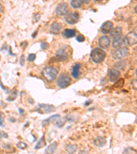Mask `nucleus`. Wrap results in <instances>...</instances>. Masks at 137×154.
I'll return each instance as SVG.
<instances>
[{"label":"nucleus","mask_w":137,"mask_h":154,"mask_svg":"<svg viewBox=\"0 0 137 154\" xmlns=\"http://www.w3.org/2000/svg\"><path fill=\"white\" fill-rule=\"evenodd\" d=\"M42 76L48 82L54 81L56 78L57 74H58V70L54 67V66H49L45 67L41 72Z\"/></svg>","instance_id":"obj_1"},{"label":"nucleus","mask_w":137,"mask_h":154,"mask_svg":"<svg viewBox=\"0 0 137 154\" xmlns=\"http://www.w3.org/2000/svg\"><path fill=\"white\" fill-rule=\"evenodd\" d=\"M90 56L93 63L100 64L105 60L106 54L100 48H95L91 51Z\"/></svg>","instance_id":"obj_2"},{"label":"nucleus","mask_w":137,"mask_h":154,"mask_svg":"<svg viewBox=\"0 0 137 154\" xmlns=\"http://www.w3.org/2000/svg\"><path fill=\"white\" fill-rule=\"evenodd\" d=\"M71 83V78L68 74L62 73L59 75L57 81V85L61 88H65Z\"/></svg>","instance_id":"obj_3"},{"label":"nucleus","mask_w":137,"mask_h":154,"mask_svg":"<svg viewBox=\"0 0 137 154\" xmlns=\"http://www.w3.org/2000/svg\"><path fill=\"white\" fill-rule=\"evenodd\" d=\"M128 49L126 47V48H121L115 49V50L113 52V54H112V56H113V58L114 59L121 60L126 58V57L128 55Z\"/></svg>","instance_id":"obj_4"},{"label":"nucleus","mask_w":137,"mask_h":154,"mask_svg":"<svg viewBox=\"0 0 137 154\" xmlns=\"http://www.w3.org/2000/svg\"><path fill=\"white\" fill-rule=\"evenodd\" d=\"M55 107L53 105H50V104H39L38 108L36 109V111L39 113L42 114H49L51 113L52 112L55 111Z\"/></svg>","instance_id":"obj_5"},{"label":"nucleus","mask_w":137,"mask_h":154,"mask_svg":"<svg viewBox=\"0 0 137 154\" xmlns=\"http://www.w3.org/2000/svg\"><path fill=\"white\" fill-rule=\"evenodd\" d=\"M79 19V14L78 12H75L69 14H67L64 17V20L69 25H74L78 22Z\"/></svg>","instance_id":"obj_6"},{"label":"nucleus","mask_w":137,"mask_h":154,"mask_svg":"<svg viewBox=\"0 0 137 154\" xmlns=\"http://www.w3.org/2000/svg\"><path fill=\"white\" fill-rule=\"evenodd\" d=\"M127 45V41L126 39L125 36H121L118 38L114 39L113 41V43H112V46H113V48L118 49L121 48H126Z\"/></svg>","instance_id":"obj_7"},{"label":"nucleus","mask_w":137,"mask_h":154,"mask_svg":"<svg viewBox=\"0 0 137 154\" xmlns=\"http://www.w3.org/2000/svg\"><path fill=\"white\" fill-rule=\"evenodd\" d=\"M69 11L68 4L64 2L59 4L56 8V12L59 16H64L67 14Z\"/></svg>","instance_id":"obj_8"},{"label":"nucleus","mask_w":137,"mask_h":154,"mask_svg":"<svg viewBox=\"0 0 137 154\" xmlns=\"http://www.w3.org/2000/svg\"><path fill=\"white\" fill-rule=\"evenodd\" d=\"M127 43L129 45H134L136 44L137 42V36H136V29H134L130 32L127 34V36H125Z\"/></svg>","instance_id":"obj_9"},{"label":"nucleus","mask_w":137,"mask_h":154,"mask_svg":"<svg viewBox=\"0 0 137 154\" xmlns=\"http://www.w3.org/2000/svg\"><path fill=\"white\" fill-rule=\"evenodd\" d=\"M120 72L114 68L110 69L108 70V78L110 81L112 82H114L117 80L119 77H120Z\"/></svg>","instance_id":"obj_10"},{"label":"nucleus","mask_w":137,"mask_h":154,"mask_svg":"<svg viewBox=\"0 0 137 154\" xmlns=\"http://www.w3.org/2000/svg\"><path fill=\"white\" fill-rule=\"evenodd\" d=\"M62 28H63V25H62V23H59V22H54V23H52L50 26L49 32L51 34H54V35H57L61 31Z\"/></svg>","instance_id":"obj_11"},{"label":"nucleus","mask_w":137,"mask_h":154,"mask_svg":"<svg viewBox=\"0 0 137 154\" xmlns=\"http://www.w3.org/2000/svg\"><path fill=\"white\" fill-rule=\"evenodd\" d=\"M113 22H111V21H107L106 22H104V23L101 25L100 29L102 34H106L110 33L112 29H113Z\"/></svg>","instance_id":"obj_12"},{"label":"nucleus","mask_w":137,"mask_h":154,"mask_svg":"<svg viewBox=\"0 0 137 154\" xmlns=\"http://www.w3.org/2000/svg\"><path fill=\"white\" fill-rule=\"evenodd\" d=\"M111 44V40L107 36H103L99 39V45L100 49H107Z\"/></svg>","instance_id":"obj_13"},{"label":"nucleus","mask_w":137,"mask_h":154,"mask_svg":"<svg viewBox=\"0 0 137 154\" xmlns=\"http://www.w3.org/2000/svg\"><path fill=\"white\" fill-rule=\"evenodd\" d=\"M69 58L68 54L66 53V51L64 50V49H61L58 52H57V54L54 56L55 60L57 62H61L64 60H67Z\"/></svg>","instance_id":"obj_14"},{"label":"nucleus","mask_w":137,"mask_h":154,"mask_svg":"<svg viewBox=\"0 0 137 154\" xmlns=\"http://www.w3.org/2000/svg\"><path fill=\"white\" fill-rule=\"evenodd\" d=\"M60 119H61V116H60V115H54L53 116H50V117H49L48 119L43 120V121H42L41 125L43 127H46L50 123H54L56 121H58Z\"/></svg>","instance_id":"obj_15"},{"label":"nucleus","mask_w":137,"mask_h":154,"mask_svg":"<svg viewBox=\"0 0 137 154\" xmlns=\"http://www.w3.org/2000/svg\"><path fill=\"white\" fill-rule=\"evenodd\" d=\"M80 68L81 64L79 63L75 64L71 71V75L74 79H78L79 75H80Z\"/></svg>","instance_id":"obj_16"},{"label":"nucleus","mask_w":137,"mask_h":154,"mask_svg":"<svg viewBox=\"0 0 137 154\" xmlns=\"http://www.w3.org/2000/svg\"><path fill=\"white\" fill-rule=\"evenodd\" d=\"M110 35L114 39L118 38L122 36V28L121 27H117V28L113 29L110 32Z\"/></svg>","instance_id":"obj_17"},{"label":"nucleus","mask_w":137,"mask_h":154,"mask_svg":"<svg viewBox=\"0 0 137 154\" xmlns=\"http://www.w3.org/2000/svg\"><path fill=\"white\" fill-rule=\"evenodd\" d=\"M76 31L74 29H66L63 32V35L66 38H71L76 36Z\"/></svg>","instance_id":"obj_18"},{"label":"nucleus","mask_w":137,"mask_h":154,"mask_svg":"<svg viewBox=\"0 0 137 154\" xmlns=\"http://www.w3.org/2000/svg\"><path fill=\"white\" fill-rule=\"evenodd\" d=\"M57 146H58V143L56 141H54V142L50 144L48 146H47V149L45 151V154H53L54 151H56Z\"/></svg>","instance_id":"obj_19"},{"label":"nucleus","mask_w":137,"mask_h":154,"mask_svg":"<svg viewBox=\"0 0 137 154\" xmlns=\"http://www.w3.org/2000/svg\"><path fill=\"white\" fill-rule=\"evenodd\" d=\"M106 140L104 137H98L96 138L94 140V145H96L97 146H99V147H101V146H104L106 145Z\"/></svg>","instance_id":"obj_20"},{"label":"nucleus","mask_w":137,"mask_h":154,"mask_svg":"<svg viewBox=\"0 0 137 154\" xmlns=\"http://www.w3.org/2000/svg\"><path fill=\"white\" fill-rule=\"evenodd\" d=\"M46 145V142H45V136L44 134L42 136L41 138L38 141V143H36V145L34 146L35 149H39L44 147Z\"/></svg>","instance_id":"obj_21"},{"label":"nucleus","mask_w":137,"mask_h":154,"mask_svg":"<svg viewBox=\"0 0 137 154\" xmlns=\"http://www.w3.org/2000/svg\"><path fill=\"white\" fill-rule=\"evenodd\" d=\"M84 3V1H81V0H73L71 2V6L73 8H79L82 6V4Z\"/></svg>","instance_id":"obj_22"},{"label":"nucleus","mask_w":137,"mask_h":154,"mask_svg":"<svg viewBox=\"0 0 137 154\" xmlns=\"http://www.w3.org/2000/svg\"><path fill=\"white\" fill-rule=\"evenodd\" d=\"M126 66V63L125 61H119L114 64V69L117 70H123Z\"/></svg>","instance_id":"obj_23"},{"label":"nucleus","mask_w":137,"mask_h":154,"mask_svg":"<svg viewBox=\"0 0 137 154\" xmlns=\"http://www.w3.org/2000/svg\"><path fill=\"white\" fill-rule=\"evenodd\" d=\"M78 149V146L75 144H73V145H69L67 146L66 150L67 152H68L69 154H73Z\"/></svg>","instance_id":"obj_24"},{"label":"nucleus","mask_w":137,"mask_h":154,"mask_svg":"<svg viewBox=\"0 0 137 154\" xmlns=\"http://www.w3.org/2000/svg\"><path fill=\"white\" fill-rule=\"evenodd\" d=\"M17 97V91L16 90L12 91L11 93L9 94V96L7 98V100L9 101H12L14 100H15V99Z\"/></svg>","instance_id":"obj_25"},{"label":"nucleus","mask_w":137,"mask_h":154,"mask_svg":"<svg viewBox=\"0 0 137 154\" xmlns=\"http://www.w3.org/2000/svg\"><path fill=\"white\" fill-rule=\"evenodd\" d=\"M4 149L8 153H12V152H13V151H14V148L12 146V145L11 143H7V144H6V145H4Z\"/></svg>","instance_id":"obj_26"},{"label":"nucleus","mask_w":137,"mask_h":154,"mask_svg":"<svg viewBox=\"0 0 137 154\" xmlns=\"http://www.w3.org/2000/svg\"><path fill=\"white\" fill-rule=\"evenodd\" d=\"M64 123H65V120H61V119H58V121H56V122L54 123L55 125L58 127V128H62V127L64 125Z\"/></svg>","instance_id":"obj_27"},{"label":"nucleus","mask_w":137,"mask_h":154,"mask_svg":"<svg viewBox=\"0 0 137 154\" xmlns=\"http://www.w3.org/2000/svg\"><path fill=\"white\" fill-rule=\"evenodd\" d=\"M17 146L20 149H26L27 147V145L26 143L23 142H19L17 144Z\"/></svg>","instance_id":"obj_28"},{"label":"nucleus","mask_w":137,"mask_h":154,"mask_svg":"<svg viewBox=\"0 0 137 154\" xmlns=\"http://www.w3.org/2000/svg\"><path fill=\"white\" fill-rule=\"evenodd\" d=\"M35 59H36V54H29L28 57H27V60H28L29 62H30V63H32V62H34V60H35Z\"/></svg>","instance_id":"obj_29"},{"label":"nucleus","mask_w":137,"mask_h":154,"mask_svg":"<svg viewBox=\"0 0 137 154\" xmlns=\"http://www.w3.org/2000/svg\"><path fill=\"white\" fill-rule=\"evenodd\" d=\"M76 39L77 41L79 42V43H82V42L85 41V37L82 35V34H79V35L76 37Z\"/></svg>","instance_id":"obj_30"},{"label":"nucleus","mask_w":137,"mask_h":154,"mask_svg":"<svg viewBox=\"0 0 137 154\" xmlns=\"http://www.w3.org/2000/svg\"><path fill=\"white\" fill-rule=\"evenodd\" d=\"M134 153H135V151L132 148H127L123 151V154H134Z\"/></svg>","instance_id":"obj_31"},{"label":"nucleus","mask_w":137,"mask_h":154,"mask_svg":"<svg viewBox=\"0 0 137 154\" xmlns=\"http://www.w3.org/2000/svg\"><path fill=\"white\" fill-rule=\"evenodd\" d=\"M49 48V44L47 42H43L41 43V48L42 50H45V49H48Z\"/></svg>","instance_id":"obj_32"},{"label":"nucleus","mask_w":137,"mask_h":154,"mask_svg":"<svg viewBox=\"0 0 137 154\" xmlns=\"http://www.w3.org/2000/svg\"><path fill=\"white\" fill-rule=\"evenodd\" d=\"M4 114L0 112V126H4Z\"/></svg>","instance_id":"obj_33"},{"label":"nucleus","mask_w":137,"mask_h":154,"mask_svg":"<svg viewBox=\"0 0 137 154\" xmlns=\"http://www.w3.org/2000/svg\"><path fill=\"white\" fill-rule=\"evenodd\" d=\"M19 64H20V66H24V64H25V56H24L23 54H22L21 57H20Z\"/></svg>","instance_id":"obj_34"},{"label":"nucleus","mask_w":137,"mask_h":154,"mask_svg":"<svg viewBox=\"0 0 137 154\" xmlns=\"http://www.w3.org/2000/svg\"><path fill=\"white\" fill-rule=\"evenodd\" d=\"M8 134L5 132V131H1L0 130V140L2 138H8Z\"/></svg>","instance_id":"obj_35"},{"label":"nucleus","mask_w":137,"mask_h":154,"mask_svg":"<svg viewBox=\"0 0 137 154\" xmlns=\"http://www.w3.org/2000/svg\"><path fill=\"white\" fill-rule=\"evenodd\" d=\"M34 21H35L36 22H38L40 20V19H41V14H40L39 13L35 14L34 16Z\"/></svg>","instance_id":"obj_36"},{"label":"nucleus","mask_w":137,"mask_h":154,"mask_svg":"<svg viewBox=\"0 0 137 154\" xmlns=\"http://www.w3.org/2000/svg\"><path fill=\"white\" fill-rule=\"evenodd\" d=\"M0 86L2 87V89H3V90H4V91H6V92H8V88H6V87H5V86L3 85V84H2V82H1V79H0Z\"/></svg>","instance_id":"obj_37"},{"label":"nucleus","mask_w":137,"mask_h":154,"mask_svg":"<svg viewBox=\"0 0 137 154\" xmlns=\"http://www.w3.org/2000/svg\"><path fill=\"white\" fill-rule=\"evenodd\" d=\"M92 100H91V99H89V100H87L85 103H84V106H88L89 105H91V103H92Z\"/></svg>","instance_id":"obj_38"},{"label":"nucleus","mask_w":137,"mask_h":154,"mask_svg":"<svg viewBox=\"0 0 137 154\" xmlns=\"http://www.w3.org/2000/svg\"><path fill=\"white\" fill-rule=\"evenodd\" d=\"M37 32H38V29H37L36 31L34 32V33L32 34V38H35V37H36V35H37Z\"/></svg>","instance_id":"obj_39"},{"label":"nucleus","mask_w":137,"mask_h":154,"mask_svg":"<svg viewBox=\"0 0 137 154\" xmlns=\"http://www.w3.org/2000/svg\"><path fill=\"white\" fill-rule=\"evenodd\" d=\"M19 112L20 115H22V114H23L25 112V111L22 108H19Z\"/></svg>","instance_id":"obj_40"},{"label":"nucleus","mask_w":137,"mask_h":154,"mask_svg":"<svg viewBox=\"0 0 137 154\" xmlns=\"http://www.w3.org/2000/svg\"><path fill=\"white\" fill-rule=\"evenodd\" d=\"M3 10H4V8H3V6L1 4V3H0V13H2V12H3Z\"/></svg>","instance_id":"obj_41"},{"label":"nucleus","mask_w":137,"mask_h":154,"mask_svg":"<svg viewBox=\"0 0 137 154\" xmlns=\"http://www.w3.org/2000/svg\"><path fill=\"white\" fill-rule=\"evenodd\" d=\"M11 121H12L11 122H15V119H13V118H11Z\"/></svg>","instance_id":"obj_42"},{"label":"nucleus","mask_w":137,"mask_h":154,"mask_svg":"<svg viewBox=\"0 0 137 154\" xmlns=\"http://www.w3.org/2000/svg\"><path fill=\"white\" fill-rule=\"evenodd\" d=\"M0 154H1V153H0Z\"/></svg>","instance_id":"obj_43"}]
</instances>
